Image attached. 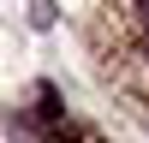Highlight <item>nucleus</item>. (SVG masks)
<instances>
[{
    "mask_svg": "<svg viewBox=\"0 0 149 143\" xmlns=\"http://www.w3.org/2000/svg\"><path fill=\"white\" fill-rule=\"evenodd\" d=\"M137 18H143V24H149V0H137Z\"/></svg>",
    "mask_w": 149,
    "mask_h": 143,
    "instance_id": "nucleus-1",
    "label": "nucleus"
}]
</instances>
